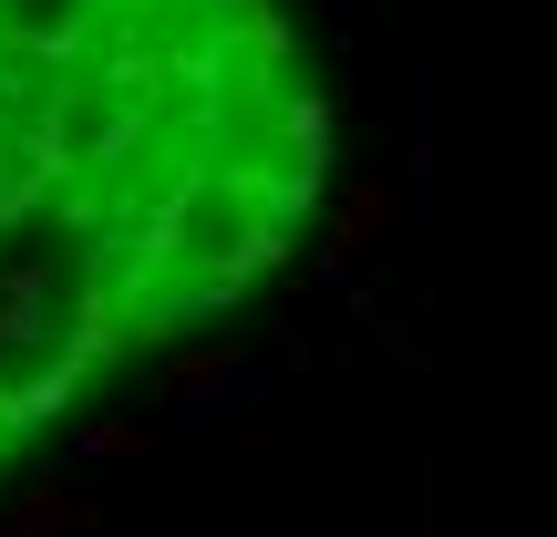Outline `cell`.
<instances>
[{"mask_svg":"<svg viewBox=\"0 0 557 537\" xmlns=\"http://www.w3.org/2000/svg\"><path fill=\"white\" fill-rule=\"evenodd\" d=\"M331 166L278 0H0V476L299 248Z\"/></svg>","mask_w":557,"mask_h":537,"instance_id":"6da1fadb","label":"cell"}]
</instances>
